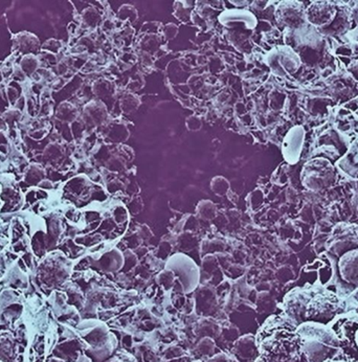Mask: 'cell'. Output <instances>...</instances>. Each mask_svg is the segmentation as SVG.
I'll use <instances>...</instances> for the list:
<instances>
[{
  "instance_id": "1",
  "label": "cell",
  "mask_w": 358,
  "mask_h": 362,
  "mask_svg": "<svg viewBox=\"0 0 358 362\" xmlns=\"http://www.w3.org/2000/svg\"><path fill=\"white\" fill-rule=\"evenodd\" d=\"M302 356L306 362H324L335 358L340 350V339L326 325L305 322L296 330Z\"/></svg>"
},
{
  "instance_id": "2",
  "label": "cell",
  "mask_w": 358,
  "mask_h": 362,
  "mask_svg": "<svg viewBox=\"0 0 358 362\" xmlns=\"http://www.w3.org/2000/svg\"><path fill=\"white\" fill-rule=\"evenodd\" d=\"M265 362H300L302 359L300 337L296 331L277 330L261 346Z\"/></svg>"
},
{
  "instance_id": "3",
  "label": "cell",
  "mask_w": 358,
  "mask_h": 362,
  "mask_svg": "<svg viewBox=\"0 0 358 362\" xmlns=\"http://www.w3.org/2000/svg\"><path fill=\"white\" fill-rule=\"evenodd\" d=\"M301 178L303 185L309 191L322 192L333 187L336 180V172L330 161L316 158L304 165Z\"/></svg>"
},
{
  "instance_id": "4",
  "label": "cell",
  "mask_w": 358,
  "mask_h": 362,
  "mask_svg": "<svg viewBox=\"0 0 358 362\" xmlns=\"http://www.w3.org/2000/svg\"><path fill=\"white\" fill-rule=\"evenodd\" d=\"M327 250L333 256L340 257L358 250V226L340 223L333 228L326 244Z\"/></svg>"
},
{
  "instance_id": "5",
  "label": "cell",
  "mask_w": 358,
  "mask_h": 362,
  "mask_svg": "<svg viewBox=\"0 0 358 362\" xmlns=\"http://www.w3.org/2000/svg\"><path fill=\"white\" fill-rule=\"evenodd\" d=\"M338 309V300L331 293H322L314 296L307 303L305 320L307 322L326 325L335 315Z\"/></svg>"
},
{
  "instance_id": "6",
  "label": "cell",
  "mask_w": 358,
  "mask_h": 362,
  "mask_svg": "<svg viewBox=\"0 0 358 362\" xmlns=\"http://www.w3.org/2000/svg\"><path fill=\"white\" fill-rule=\"evenodd\" d=\"M167 268L171 272H176L183 283L185 292L193 291L194 288L197 286L200 272L191 259L183 255H176L168 262Z\"/></svg>"
},
{
  "instance_id": "7",
  "label": "cell",
  "mask_w": 358,
  "mask_h": 362,
  "mask_svg": "<svg viewBox=\"0 0 358 362\" xmlns=\"http://www.w3.org/2000/svg\"><path fill=\"white\" fill-rule=\"evenodd\" d=\"M335 14V6L331 2L314 1L307 8L306 19L312 25L323 28L333 23Z\"/></svg>"
},
{
  "instance_id": "8",
  "label": "cell",
  "mask_w": 358,
  "mask_h": 362,
  "mask_svg": "<svg viewBox=\"0 0 358 362\" xmlns=\"http://www.w3.org/2000/svg\"><path fill=\"white\" fill-rule=\"evenodd\" d=\"M340 278L345 282L358 286V250L342 255L338 261Z\"/></svg>"
},
{
  "instance_id": "9",
  "label": "cell",
  "mask_w": 358,
  "mask_h": 362,
  "mask_svg": "<svg viewBox=\"0 0 358 362\" xmlns=\"http://www.w3.org/2000/svg\"><path fill=\"white\" fill-rule=\"evenodd\" d=\"M306 21V11L299 2H287L280 11V21L289 28H296Z\"/></svg>"
},
{
  "instance_id": "10",
  "label": "cell",
  "mask_w": 358,
  "mask_h": 362,
  "mask_svg": "<svg viewBox=\"0 0 358 362\" xmlns=\"http://www.w3.org/2000/svg\"><path fill=\"white\" fill-rule=\"evenodd\" d=\"M16 45L19 51L25 54H32L39 51L40 43L35 35L30 33H21L17 36Z\"/></svg>"
},
{
  "instance_id": "11",
  "label": "cell",
  "mask_w": 358,
  "mask_h": 362,
  "mask_svg": "<svg viewBox=\"0 0 358 362\" xmlns=\"http://www.w3.org/2000/svg\"><path fill=\"white\" fill-rule=\"evenodd\" d=\"M38 67V60L33 54H26L25 58L21 60V69L28 75H32Z\"/></svg>"
},
{
  "instance_id": "12",
  "label": "cell",
  "mask_w": 358,
  "mask_h": 362,
  "mask_svg": "<svg viewBox=\"0 0 358 362\" xmlns=\"http://www.w3.org/2000/svg\"><path fill=\"white\" fill-rule=\"evenodd\" d=\"M350 69H354V71H358V61H357V62L353 63V64L351 65ZM354 76L358 78V73L354 74Z\"/></svg>"
},
{
  "instance_id": "13",
  "label": "cell",
  "mask_w": 358,
  "mask_h": 362,
  "mask_svg": "<svg viewBox=\"0 0 358 362\" xmlns=\"http://www.w3.org/2000/svg\"><path fill=\"white\" fill-rule=\"evenodd\" d=\"M324 362H349V361H342V359H340V358H331V359H328V361H324Z\"/></svg>"
},
{
  "instance_id": "14",
  "label": "cell",
  "mask_w": 358,
  "mask_h": 362,
  "mask_svg": "<svg viewBox=\"0 0 358 362\" xmlns=\"http://www.w3.org/2000/svg\"><path fill=\"white\" fill-rule=\"evenodd\" d=\"M354 344H355V346H357V349L358 351V328H357V330L355 331V333H354Z\"/></svg>"
}]
</instances>
